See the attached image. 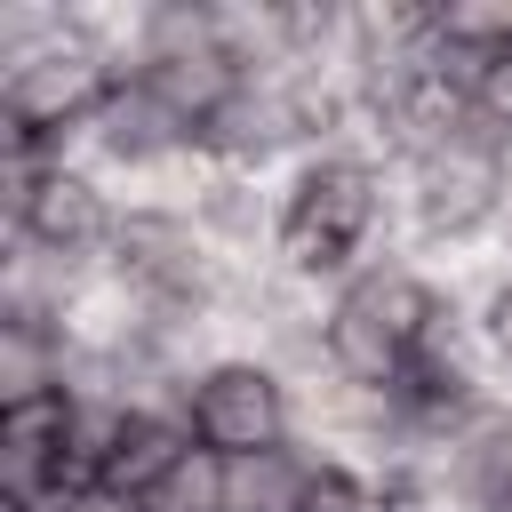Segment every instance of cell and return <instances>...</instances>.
Segmentation results:
<instances>
[{
	"label": "cell",
	"instance_id": "ba28073f",
	"mask_svg": "<svg viewBox=\"0 0 512 512\" xmlns=\"http://www.w3.org/2000/svg\"><path fill=\"white\" fill-rule=\"evenodd\" d=\"M480 336H488V352L512 368V272L488 288V304H480Z\"/></svg>",
	"mask_w": 512,
	"mask_h": 512
},
{
	"label": "cell",
	"instance_id": "52a82bcc",
	"mask_svg": "<svg viewBox=\"0 0 512 512\" xmlns=\"http://www.w3.org/2000/svg\"><path fill=\"white\" fill-rule=\"evenodd\" d=\"M464 96H472V128H480L488 144H504V152H512V48H496V56L472 72V88H464Z\"/></svg>",
	"mask_w": 512,
	"mask_h": 512
},
{
	"label": "cell",
	"instance_id": "8992f818",
	"mask_svg": "<svg viewBox=\"0 0 512 512\" xmlns=\"http://www.w3.org/2000/svg\"><path fill=\"white\" fill-rule=\"evenodd\" d=\"M144 512H224V456L192 440V448L176 456V472L144 496Z\"/></svg>",
	"mask_w": 512,
	"mask_h": 512
},
{
	"label": "cell",
	"instance_id": "6da1fadb",
	"mask_svg": "<svg viewBox=\"0 0 512 512\" xmlns=\"http://www.w3.org/2000/svg\"><path fill=\"white\" fill-rule=\"evenodd\" d=\"M112 88H120L112 56L96 40H80V24H64L48 48L0 64V120L8 128H32V136H56V128L96 120Z\"/></svg>",
	"mask_w": 512,
	"mask_h": 512
},
{
	"label": "cell",
	"instance_id": "277c9868",
	"mask_svg": "<svg viewBox=\"0 0 512 512\" xmlns=\"http://www.w3.org/2000/svg\"><path fill=\"white\" fill-rule=\"evenodd\" d=\"M64 400V336L56 328H8L0 320V416Z\"/></svg>",
	"mask_w": 512,
	"mask_h": 512
},
{
	"label": "cell",
	"instance_id": "7a4b0ae2",
	"mask_svg": "<svg viewBox=\"0 0 512 512\" xmlns=\"http://www.w3.org/2000/svg\"><path fill=\"white\" fill-rule=\"evenodd\" d=\"M184 424L216 456H264V448L296 440V400H288V376L272 360H216L208 376H192Z\"/></svg>",
	"mask_w": 512,
	"mask_h": 512
},
{
	"label": "cell",
	"instance_id": "9c48e42d",
	"mask_svg": "<svg viewBox=\"0 0 512 512\" xmlns=\"http://www.w3.org/2000/svg\"><path fill=\"white\" fill-rule=\"evenodd\" d=\"M56 512H144V504H136V496H112V488H96V480H80V488L56 496Z\"/></svg>",
	"mask_w": 512,
	"mask_h": 512
},
{
	"label": "cell",
	"instance_id": "3957f363",
	"mask_svg": "<svg viewBox=\"0 0 512 512\" xmlns=\"http://www.w3.org/2000/svg\"><path fill=\"white\" fill-rule=\"evenodd\" d=\"M312 480H320L312 440H288L264 456H224V512H304Z\"/></svg>",
	"mask_w": 512,
	"mask_h": 512
},
{
	"label": "cell",
	"instance_id": "5b68a950",
	"mask_svg": "<svg viewBox=\"0 0 512 512\" xmlns=\"http://www.w3.org/2000/svg\"><path fill=\"white\" fill-rule=\"evenodd\" d=\"M192 448V424H176V416H128V432H120V448H112V464H104V480L96 488H112V496H152L168 472H176V456Z\"/></svg>",
	"mask_w": 512,
	"mask_h": 512
}]
</instances>
